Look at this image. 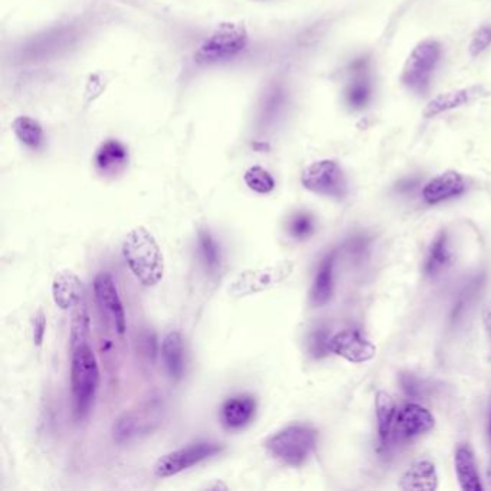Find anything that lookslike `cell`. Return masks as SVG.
<instances>
[{"instance_id":"cell-21","label":"cell","mask_w":491,"mask_h":491,"mask_svg":"<svg viewBox=\"0 0 491 491\" xmlns=\"http://www.w3.org/2000/svg\"><path fill=\"white\" fill-rule=\"evenodd\" d=\"M455 471L459 477L460 486L466 491H483L480 474L477 469L476 460L469 447H460L455 452Z\"/></svg>"},{"instance_id":"cell-10","label":"cell","mask_w":491,"mask_h":491,"mask_svg":"<svg viewBox=\"0 0 491 491\" xmlns=\"http://www.w3.org/2000/svg\"><path fill=\"white\" fill-rule=\"evenodd\" d=\"M95 300L107 325L123 336L126 333V311L117 291L116 282L109 272H100L94 280Z\"/></svg>"},{"instance_id":"cell-17","label":"cell","mask_w":491,"mask_h":491,"mask_svg":"<svg viewBox=\"0 0 491 491\" xmlns=\"http://www.w3.org/2000/svg\"><path fill=\"white\" fill-rule=\"evenodd\" d=\"M402 490L433 491L438 488V474L435 466L428 460L414 462L401 477Z\"/></svg>"},{"instance_id":"cell-25","label":"cell","mask_w":491,"mask_h":491,"mask_svg":"<svg viewBox=\"0 0 491 491\" xmlns=\"http://www.w3.org/2000/svg\"><path fill=\"white\" fill-rule=\"evenodd\" d=\"M91 340V318L85 301H80L74 308L73 320H71V335L69 344L71 347L78 344H90Z\"/></svg>"},{"instance_id":"cell-13","label":"cell","mask_w":491,"mask_h":491,"mask_svg":"<svg viewBox=\"0 0 491 491\" xmlns=\"http://www.w3.org/2000/svg\"><path fill=\"white\" fill-rule=\"evenodd\" d=\"M257 412V401L251 395L241 394L229 397L220 408V423L228 430H241L253 421Z\"/></svg>"},{"instance_id":"cell-12","label":"cell","mask_w":491,"mask_h":491,"mask_svg":"<svg viewBox=\"0 0 491 491\" xmlns=\"http://www.w3.org/2000/svg\"><path fill=\"white\" fill-rule=\"evenodd\" d=\"M330 352L352 363H365L376 356V346L358 330H344L330 337Z\"/></svg>"},{"instance_id":"cell-35","label":"cell","mask_w":491,"mask_h":491,"mask_svg":"<svg viewBox=\"0 0 491 491\" xmlns=\"http://www.w3.org/2000/svg\"><path fill=\"white\" fill-rule=\"evenodd\" d=\"M140 344L143 346L141 352L145 354L146 358L155 361L156 358V339L155 335L152 333H146L145 336L141 337Z\"/></svg>"},{"instance_id":"cell-3","label":"cell","mask_w":491,"mask_h":491,"mask_svg":"<svg viewBox=\"0 0 491 491\" xmlns=\"http://www.w3.org/2000/svg\"><path fill=\"white\" fill-rule=\"evenodd\" d=\"M166 405L162 397H148L136 408L124 412L112 425V437L120 444L146 437L163 423Z\"/></svg>"},{"instance_id":"cell-30","label":"cell","mask_w":491,"mask_h":491,"mask_svg":"<svg viewBox=\"0 0 491 491\" xmlns=\"http://www.w3.org/2000/svg\"><path fill=\"white\" fill-rule=\"evenodd\" d=\"M107 85H109V78L104 73L91 74L90 78H88L87 87H85V95H84L85 104L94 103L103 94V91L105 90Z\"/></svg>"},{"instance_id":"cell-1","label":"cell","mask_w":491,"mask_h":491,"mask_svg":"<svg viewBox=\"0 0 491 491\" xmlns=\"http://www.w3.org/2000/svg\"><path fill=\"white\" fill-rule=\"evenodd\" d=\"M123 257L134 277L146 287H155L165 277V258L152 232L134 228L123 244Z\"/></svg>"},{"instance_id":"cell-4","label":"cell","mask_w":491,"mask_h":491,"mask_svg":"<svg viewBox=\"0 0 491 491\" xmlns=\"http://www.w3.org/2000/svg\"><path fill=\"white\" fill-rule=\"evenodd\" d=\"M248 45L246 26L238 22H224L218 25L210 37L196 51L199 64H217L238 57Z\"/></svg>"},{"instance_id":"cell-39","label":"cell","mask_w":491,"mask_h":491,"mask_svg":"<svg viewBox=\"0 0 491 491\" xmlns=\"http://www.w3.org/2000/svg\"><path fill=\"white\" fill-rule=\"evenodd\" d=\"M488 433H490V438H491V416H490V425H488Z\"/></svg>"},{"instance_id":"cell-26","label":"cell","mask_w":491,"mask_h":491,"mask_svg":"<svg viewBox=\"0 0 491 491\" xmlns=\"http://www.w3.org/2000/svg\"><path fill=\"white\" fill-rule=\"evenodd\" d=\"M199 257L206 270L215 272L220 265V248L210 232L201 231L198 235Z\"/></svg>"},{"instance_id":"cell-22","label":"cell","mask_w":491,"mask_h":491,"mask_svg":"<svg viewBox=\"0 0 491 491\" xmlns=\"http://www.w3.org/2000/svg\"><path fill=\"white\" fill-rule=\"evenodd\" d=\"M397 412L394 399L387 392H378L376 395V416H378V431H379L382 448L389 447Z\"/></svg>"},{"instance_id":"cell-8","label":"cell","mask_w":491,"mask_h":491,"mask_svg":"<svg viewBox=\"0 0 491 491\" xmlns=\"http://www.w3.org/2000/svg\"><path fill=\"white\" fill-rule=\"evenodd\" d=\"M301 184L317 195L342 199L347 193V181L344 170L333 160L311 163L301 174Z\"/></svg>"},{"instance_id":"cell-2","label":"cell","mask_w":491,"mask_h":491,"mask_svg":"<svg viewBox=\"0 0 491 491\" xmlns=\"http://www.w3.org/2000/svg\"><path fill=\"white\" fill-rule=\"evenodd\" d=\"M100 387V368L90 344L71 347V392L76 419L87 418Z\"/></svg>"},{"instance_id":"cell-34","label":"cell","mask_w":491,"mask_h":491,"mask_svg":"<svg viewBox=\"0 0 491 491\" xmlns=\"http://www.w3.org/2000/svg\"><path fill=\"white\" fill-rule=\"evenodd\" d=\"M45 329H47V322H45L44 313H38L37 317L33 320V344L40 346L44 342Z\"/></svg>"},{"instance_id":"cell-5","label":"cell","mask_w":491,"mask_h":491,"mask_svg":"<svg viewBox=\"0 0 491 491\" xmlns=\"http://www.w3.org/2000/svg\"><path fill=\"white\" fill-rule=\"evenodd\" d=\"M317 444V433L308 425H290L265 442L268 451L289 466L300 467L308 461Z\"/></svg>"},{"instance_id":"cell-11","label":"cell","mask_w":491,"mask_h":491,"mask_svg":"<svg viewBox=\"0 0 491 491\" xmlns=\"http://www.w3.org/2000/svg\"><path fill=\"white\" fill-rule=\"evenodd\" d=\"M435 419L428 409L418 404L405 405L397 412L390 442H406L433 430Z\"/></svg>"},{"instance_id":"cell-20","label":"cell","mask_w":491,"mask_h":491,"mask_svg":"<svg viewBox=\"0 0 491 491\" xmlns=\"http://www.w3.org/2000/svg\"><path fill=\"white\" fill-rule=\"evenodd\" d=\"M162 356L167 373L174 379H181L184 373L183 337L179 332H170L162 344Z\"/></svg>"},{"instance_id":"cell-19","label":"cell","mask_w":491,"mask_h":491,"mask_svg":"<svg viewBox=\"0 0 491 491\" xmlns=\"http://www.w3.org/2000/svg\"><path fill=\"white\" fill-rule=\"evenodd\" d=\"M480 93L478 87L461 88V90L448 91L444 94L433 98L424 109V116L435 117L450 110L459 109L461 105L471 102Z\"/></svg>"},{"instance_id":"cell-27","label":"cell","mask_w":491,"mask_h":491,"mask_svg":"<svg viewBox=\"0 0 491 491\" xmlns=\"http://www.w3.org/2000/svg\"><path fill=\"white\" fill-rule=\"evenodd\" d=\"M244 182L251 191L260 193V195L272 193L275 189L274 177L268 170L261 166H253L246 170L244 174Z\"/></svg>"},{"instance_id":"cell-36","label":"cell","mask_w":491,"mask_h":491,"mask_svg":"<svg viewBox=\"0 0 491 491\" xmlns=\"http://www.w3.org/2000/svg\"><path fill=\"white\" fill-rule=\"evenodd\" d=\"M366 246H368V239L365 237H358L351 242V253L362 254L366 250Z\"/></svg>"},{"instance_id":"cell-18","label":"cell","mask_w":491,"mask_h":491,"mask_svg":"<svg viewBox=\"0 0 491 491\" xmlns=\"http://www.w3.org/2000/svg\"><path fill=\"white\" fill-rule=\"evenodd\" d=\"M333 289H335V254H330L322 261L316 274L310 291L311 306L322 308L326 303H329L333 296Z\"/></svg>"},{"instance_id":"cell-23","label":"cell","mask_w":491,"mask_h":491,"mask_svg":"<svg viewBox=\"0 0 491 491\" xmlns=\"http://www.w3.org/2000/svg\"><path fill=\"white\" fill-rule=\"evenodd\" d=\"M451 263V251L448 246L447 232H440L433 239L425 261V272L430 277H437Z\"/></svg>"},{"instance_id":"cell-37","label":"cell","mask_w":491,"mask_h":491,"mask_svg":"<svg viewBox=\"0 0 491 491\" xmlns=\"http://www.w3.org/2000/svg\"><path fill=\"white\" fill-rule=\"evenodd\" d=\"M416 183H418L416 179H404V181H401L397 184V189L399 192H411L414 191Z\"/></svg>"},{"instance_id":"cell-38","label":"cell","mask_w":491,"mask_h":491,"mask_svg":"<svg viewBox=\"0 0 491 491\" xmlns=\"http://www.w3.org/2000/svg\"><path fill=\"white\" fill-rule=\"evenodd\" d=\"M483 322L486 332L491 339V303H488L487 308H484Z\"/></svg>"},{"instance_id":"cell-33","label":"cell","mask_w":491,"mask_h":491,"mask_svg":"<svg viewBox=\"0 0 491 491\" xmlns=\"http://www.w3.org/2000/svg\"><path fill=\"white\" fill-rule=\"evenodd\" d=\"M329 333L326 329H317L313 333L310 342L311 353L315 358H323L330 352Z\"/></svg>"},{"instance_id":"cell-24","label":"cell","mask_w":491,"mask_h":491,"mask_svg":"<svg viewBox=\"0 0 491 491\" xmlns=\"http://www.w3.org/2000/svg\"><path fill=\"white\" fill-rule=\"evenodd\" d=\"M12 130L15 133L16 138L26 147L38 148L42 147L45 143V134L42 127L38 123L37 120L31 119L28 116H21L13 120L12 123Z\"/></svg>"},{"instance_id":"cell-6","label":"cell","mask_w":491,"mask_h":491,"mask_svg":"<svg viewBox=\"0 0 491 491\" xmlns=\"http://www.w3.org/2000/svg\"><path fill=\"white\" fill-rule=\"evenodd\" d=\"M441 57V45L435 40L419 42L409 55L402 69L401 80L405 87L415 93H424L430 87L433 71Z\"/></svg>"},{"instance_id":"cell-28","label":"cell","mask_w":491,"mask_h":491,"mask_svg":"<svg viewBox=\"0 0 491 491\" xmlns=\"http://www.w3.org/2000/svg\"><path fill=\"white\" fill-rule=\"evenodd\" d=\"M370 83L368 78H363V76H359L358 80H354L351 84V87L347 88L346 98L347 103L351 104V107L356 110L365 109L368 105L369 100H370Z\"/></svg>"},{"instance_id":"cell-9","label":"cell","mask_w":491,"mask_h":491,"mask_svg":"<svg viewBox=\"0 0 491 491\" xmlns=\"http://www.w3.org/2000/svg\"><path fill=\"white\" fill-rule=\"evenodd\" d=\"M293 272V263L281 261L279 264L268 265L260 270H248L235 277L229 287L232 297H246L261 293L284 281Z\"/></svg>"},{"instance_id":"cell-16","label":"cell","mask_w":491,"mask_h":491,"mask_svg":"<svg viewBox=\"0 0 491 491\" xmlns=\"http://www.w3.org/2000/svg\"><path fill=\"white\" fill-rule=\"evenodd\" d=\"M52 296L59 308H76L84 299V286L78 275L73 272H61L52 281Z\"/></svg>"},{"instance_id":"cell-32","label":"cell","mask_w":491,"mask_h":491,"mask_svg":"<svg viewBox=\"0 0 491 491\" xmlns=\"http://www.w3.org/2000/svg\"><path fill=\"white\" fill-rule=\"evenodd\" d=\"M399 383H401L402 390L406 394V397H415V399L424 397L425 388L414 373L402 372L399 375Z\"/></svg>"},{"instance_id":"cell-31","label":"cell","mask_w":491,"mask_h":491,"mask_svg":"<svg viewBox=\"0 0 491 491\" xmlns=\"http://www.w3.org/2000/svg\"><path fill=\"white\" fill-rule=\"evenodd\" d=\"M491 44V25H481L474 32L471 42H469V51L471 57H478L483 54Z\"/></svg>"},{"instance_id":"cell-14","label":"cell","mask_w":491,"mask_h":491,"mask_svg":"<svg viewBox=\"0 0 491 491\" xmlns=\"http://www.w3.org/2000/svg\"><path fill=\"white\" fill-rule=\"evenodd\" d=\"M464 191H466L464 177L457 172L450 170L424 186L423 198L426 203L435 205V203L444 202L448 199L462 195Z\"/></svg>"},{"instance_id":"cell-29","label":"cell","mask_w":491,"mask_h":491,"mask_svg":"<svg viewBox=\"0 0 491 491\" xmlns=\"http://www.w3.org/2000/svg\"><path fill=\"white\" fill-rule=\"evenodd\" d=\"M315 232V218L310 213H296L290 220V234L296 239H308Z\"/></svg>"},{"instance_id":"cell-7","label":"cell","mask_w":491,"mask_h":491,"mask_svg":"<svg viewBox=\"0 0 491 491\" xmlns=\"http://www.w3.org/2000/svg\"><path fill=\"white\" fill-rule=\"evenodd\" d=\"M222 451H224V445L210 442V441H201V442H195V444L181 448L176 451L162 455L156 461L153 471H155V476L160 477V478L176 476L184 469H191L205 460L212 459Z\"/></svg>"},{"instance_id":"cell-15","label":"cell","mask_w":491,"mask_h":491,"mask_svg":"<svg viewBox=\"0 0 491 491\" xmlns=\"http://www.w3.org/2000/svg\"><path fill=\"white\" fill-rule=\"evenodd\" d=\"M127 162L129 152L126 146L114 138L104 141L94 156L95 169L103 176H116L127 166Z\"/></svg>"}]
</instances>
